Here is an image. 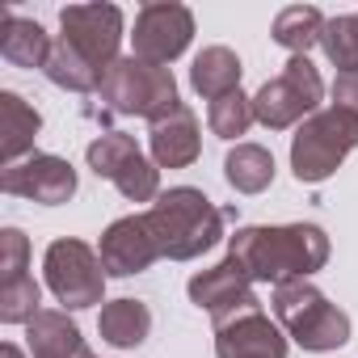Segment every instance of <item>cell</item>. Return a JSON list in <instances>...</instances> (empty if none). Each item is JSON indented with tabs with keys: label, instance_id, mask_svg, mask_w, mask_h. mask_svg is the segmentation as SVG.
I'll return each instance as SVG.
<instances>
[{
	"label": "cell",
	"instance_id": "obj_1",
	"mask_svg": "<svg viewBox=\"0 0 358 358\" xmlns=\"http://www.w3.org/2000/svg\"><path fill=\"white\" fill-rule=\"evenodd\" d=\"M228 257L253 278V282H291L312 278L329 262V236L320 224H253L236 228L228 236Z\"/></svg>",
	"mask_w": 358,
	"mask_h": 358
},
{
	"label": "cell",
	"instance_id": "obj_2",
	"mask_svg": "<svg viewBox=\"0 0 358 358\" xmlns=\"http://www.w3.org/2000/svg\"><path fill=\"white\" fill-rule=\"evenodd\" d=\"M152 224V236L160 245V257L169 262H194L207 249L224 241V207H215L194 186H173L160 190V199L143 211Z\"/></svg>",
	"mask_w": 358,
	"mask_h": 358
},
{
	"label": "cell",
	"instance_id": "obj_3",
	"mask_svg": "<svg viewBox=\"0 0 358 358\" xmlns=\"http://www.w3.org/2000/svg\"><path fill=\"white\" fill-rule=\"evenodd\" d=\"M270 308L278 316V329L299 345V350H312V354H324V350H337L350 341V316L320 291L312 287L308 278H291V282H278L274 295H270Z\"/></svg>",
	"mask_w": 358,
	"mask_h": 358
},
{
	"label": "cell",
	"instance_id": "obj_4",
	"mask_svg": "<svg viewBox=\"0 0 358 358\" xmlns=\"http://www.w3.org/2000/svg\"><path fill=\"white\" fill-rule=\"evenodd\" d=\"M97 97H101V110L122 114V118H148V127L182 106L177 101L173 68L143 64L135 55H122L118 64L106 68V76L97 85Z\"/></svg>",
	"mask_w": 358,
	"mask_h": 358
},
{
	"label": "cell",
	"instance_id": "obj_5",
	"mask_svg": "<svg viewBox=\"0 0 358 358\" xmlns=\"http://www.w3.org/2000/svg\"><path fill=\"white\" fill-rule=\"evenodd\" d=\"M358 148V118L337 106L316 110L291 135V173L303 186H320L341 169V160Z\"/></svg>",
	"mask_w": 358,
	"mask_h": 358
},
{
	"label": "cell",
	"instance_id": "obj_6",
	"mask_svg": "<svg viewBox=\"0 0 358 358\" xmlns=\"http://www.w3.org/2000/svg\"><path fill=\"white\" fill-rule=\"evenodd\" d=\"M324 101V80L308 55H291L278 76H270L253 93V118L266 131H291L303 118H312Z\"/></svg>",
	"mask_w": 358,
	"mask_h": 358
},
{
	"label": "cell",
	"instance_id": "obj_7",
	"mask_svg": "<svg viewBox=\"0 0 358 358\" xmlns=\"http://www.w3.org/2000/svg\"><path fill=\"white\" fill-rule=\"evenodd\" d=\"M43 274H47L51 295L64 303V312H80V308L106 303V278L110 274H106L97 249L76 241V236H59V241L47 245Z\"/></svg>",
	"mask_w": 358,
	"mask_h": 358
},
{
	"label": "cell",
	"instance_id": "obj_8",
	"mask_svg": "<svg viewBox=\"0 0 358 358\" xmlns=\"http://www.w3.org/2000/svg\"><path fill=\"white\" fill-rule=\"evenodd\" d=\"M85 160L97 177L127 199V203H156L160 199V169L152 156H143V148L122 135V131H101L89 148H85Z\"/></svg>",
	"mask_w": 358,
	"mask_h": 358
},
{
	"label": "cell",
	"instance_id": "obj_9",
	"mask_svg": "<svg viewBox=\"0 0 358 358\" xmlns=\"http://www.w3.org/2000/svg\"><path fill=\"white\" fill-rule=\"evenodd\" d=\"M59 38L85 59L93 64L101 76L110 64H118V47H122V9L118 5H68L59 9Z\"/></svg>",
	"mask_w": 358,
	"mask_h": 358
},
{
	"label": "cell",
	"instance_id": "obj_10",
	"mask_svg": "<svg viewBox=\"0 0 358 358\" xmlns=\"http://www.w3.org/2000/svg\"><path fill=\"white\" fill-rule=\"evenodd\" d=\"M194 38V13L177 0H156L135 13V30H131V55L143 64H160L169 68L177 55H186Z\"/></svg>",
	"mask_w": 358,
	"mask_h": 358
},
{
	"label": "cell",
	"instance_id": "obj_11",
	"mask_svg": "<svg viewBox=\"0 0 358 358\" xmlns=\"http://www.w3.org/2000/svg\"><path fill=\"white\" fill-rule=\"evenodd\" d=\"M0 190L13 194V199L43 203V207H59V203H68L76 194V169L64 156L34 152V156H26L17 164L0 169Z\"/></svg>",
	"mask_w": 358,
	"mask_h": 358
},
{
	"label": "cell",
	"instance_id": "obj_12",
	"mask_svg": "<svg viewBox=\"0 0 358 358\" xmlns=\"http://www.w3.org/2000/svg\"><path fill=\"white\" fill-rule=\"evenodd\" d=\"M186 295H190L194 308H203V312L211 316V324H220V320H228V316H236V312H245V308H262V299H257V291H253V278H249L232 257H224V262L199 270V274L186 282Z\"/></svg>",
	"mask_w": 358,
	"mask_h": 358
},
{
	"label": "cell",
	"instance_id": "obj_13",
	"mask_svg": "<svg viewBox=\"0 0 358 358\" xmlns=\"http://www.w3.org/2000/svg\"><path fill=\"white\" fill-rule=\"evenodd\" d=\"M97 257L106 266L110 278H131V274H143L152 262H160V245L152 236V224L148 215H122L114 220L101 241H97Z\"/></svg>",
	"mask_w": 358,
	"mask_h": 358
},
{
	"label": "cell",
	"instance_id": "obj_14",
	"mask_svg": "<svg viewBox=\"0 0 358 358\" xmlns=\"http://www.w3.org/2000/svg\"><path fill=\"white\" fill-rule=\"evenodd\" d=\"M215 358H287V333L266 308H245L215 324Z\"/></svg>",
	"mask_w": 358,
	"mask_h": 358
},
{
	"label": "cell",
	"instance_id": "obj_15",
	"mask_svg": "<svg viewBox=\"0 0 358 358\" xmlns=\"http://www.w3.org/2000/svg\"><path fill=\"white\" fill-rule=\"evenodd\" d=\"M148 152H152L156 169H190L199 160V152H203L199 114L190 106H177L173 114L152 122L148 127Z\"/></svg>",
	"mask_w": 358,
	"mask_h": 358
},
{
	"label": "cell",
	"instance_id": "obj_16",
	"mask_svg": "<svg viewBox=\"0 0 358 358\" xmlns=\"http://www.w3.org/2000/svg\"><path fill=\"white\" fill-rule=\"evenodd\" d=\"M26 341H30V358H93L76 320L64 308H43L26 324Z\"/></svg>",
	"mask_w": 358,
	"mask_h": 358
},
{
	"label": "cell",
	"instance_id": "obj_17",
	"mask_svg": "<svg viewBox=\"0 0 358 358\" xmlns=\"http://www.w3.org/2000/svg\"><path fill=\"white\" fill-rule=\"evenodd\" d=\"M43 131V114L13 89L0 93V160L17 164L26 156H34V139Z\"/></svg>",
	"mask_w": 358,
	"mask_h": 358
},
{
	"label": "cell",
	"instance_id": "obj_18",
	"mask_svg": "<svg viewBox=\"0 0 358 358\" xmlns=\"http://www.w3.org/2000/svg\"><path fill=\"white\" fill-rule=\"evenodd\" d=\"M51 43L55 38L38 22L5 9V17H0V59L5 64H13V68H47Z\"/></svg>",
	"mask_w": 358,
	"mask_h": 358
},
{
	"label": "cell",
	"instance_id": "obj_19",
	"mask_svg": "<svg viewBox=\"0 0 358 358\" xmlns=\"http://www.w3.org/2000/svg\"><path fill=\"white\" fill-rule=\"evenodd\" d=\"M97 333H101V341H110L114 350H135V345H143L148 333H152V312H148L143 299H131V295L106 299L101 312H97Z\"/></svg>",
	"mask_w": 358,
	"mask_h": 358
},
{
	"label": "cell",
	"instance_id": "obj_20",
	"mask_svg": "<svg viewBox=\"0 0 358 358\" xmlns=\"http://www.w3.org/2000/svg\"><path fill=\"white\" fill-rule=\"evenodd\" d=\"M241 72L245 68H241V55L232 47H203L190 64V85H194L199 97L220 101V97L241 89Z\"/></svg>",
	"mask_w": 358,
	"mask_h": 358
},
{
	"label": "cell",
	"instance_id": "obj_21",
	"mask_svg": "<svg viewBox=\"0 0 358 358\" xmlns=\"http://www.w3.org/2000/svg\"><path fill=\"white\" fill-rule=\"evenodd\" d=\"M224 177L236 194H262L274 186V156L262 143H236L224 156Z\"/></svg>",
	"mask_w": 358,
	"mask_h": 358
},
{
	"label": "cell",
	"instance_id": "obj_22",
	"mask_svg": "<svg viewBox=\"0 0 358 358\" xmlns=\"http://www.w3.org/2000/svg\"><path fill=\"white\" fill-rule=\"evenodd\" d=\"M324 22H329V17H324L320 9H312V5H291V9H282V13L274 17L270 38H274L282 51H291V55H308L312 47H320Z\"/></svg>",
	"mask_w": 358,
	"mask_h": 358
},
{
	"label": "cell",
	"instance_id": "obj_23",
	"mask_svg": "<svg viewBox=\"0 0 358 358\" xmlns=\"http://www.w3.org/2000/svg\"><path fill=\"white\" fill-rule=\"evenodd\" d=\"M43 72H47V80L55 89H68V93H97V85H101V72L93 64H85L64 38L51 43V55H47V68Z\"/></svg>",
	"mask_w": 358,
	"mask_h": 358
},
{
	"label": "cell",
	"instance_id": "obj_24",
	"mask_svg": "<svg viewBox=\"0 0 358 358\" xmlns=\"http://www.w3.org/2000/svg\"><path fill=\"white\" fill-rule=\"evenodd\" d=\"M320 51L337 68V76L358 72V13L329 17L324 22V34H320Z\"/></svg>",
	"mask_w": 358,
	"mask_h": 358
},
{
	"label": "cell",
	"instance_id": "obj_25",
	"mask_svg": "<svg viewBox=\"0 0 358 358\" xmlns=\"http://www.w3.org/2000/svg\"><path fill=\"white\" fill-rule=\"evenodd\" d=\"M253 122H257V118H253V97H245L241 89L207 106V127H211V135H220V139H241Z\"/></svg>",
	"mask_w": 358,
	"mask_h": 358
},
{
	"label": "cell",
	"instance_id": "obj_26",
	"mask_svg": "<svg viewBox=\"0 0 358 358\" xmlns=\"http://www.w3.org/2000/svg\"><path fill=\"white\" fill-rule=\"evenodd\" d=\"M43 287L34 282V274H22L13 282H0V320L5 324H30L43 308Z\"/></svg>",
	"mask_w": 358,
	"mask_h": 358
},
{
	"label": "cell",
	"instance_id": "obj_27",
	"mask_svg": "<svg viewBox=\"0 0 358 358\" xmlns=\"http://www.w3.org/2000/svg\"><path fill=\"white\" fill-rule=\"evenodd\" d=\"M30 270V241L22 228H5L0 232V282H13Z\"/></svg>",
	"mask_w": 358,
	"mask_h": 358
},
{
	"label": "cell",
	"instance_id": "obj_28",
	"mask_svg": "<svg viewBox=\"0 0 358 358\" xmlns=\"http://www.w3.org/2000/svg\"><path fill=\"white\" fill-rule=\"evenodd\" d=\"M329 106H337V110H345L350 118H358V72H345V76H337L333 85H329Z\"/></svg>",
	"mask_w": 358,
	"mask_h": 358
},
{
	"label": "cell",
	"instance_id": "obj_29",
	"mask_svg": "<svg viewBox=\"0 0 358 358\" xmlns=\"http://www.w3.org/2000/svg\"><path fill=\"white\" fill-rule=\"evenodd\" d=\"M0 358H26V354H22L13 341H5V345H0Z\"/></svg>",
	"mask_w": 358,
	"mask_h": 358
},
{
	"label": "cell",
	"instance_id": "obj_30",
	"mask_svg": "<svg viewBox=\"0 0 358 358\" xmlns=\"http://www.w3.org/2000/svg\"><path fill=\"white\" fill-rule=\"evenodd\" d=\"M93 358H97V354H93Z\"/></svg>",
	"mask_w": 358,
	"mask_h": 358
}]
</instances>
